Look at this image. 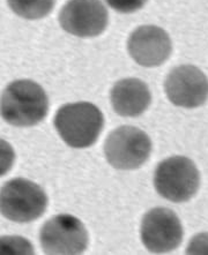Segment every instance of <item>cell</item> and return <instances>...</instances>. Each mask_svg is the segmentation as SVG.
Here are the masks:
<instances>
[{
  "label": "cell",
  "mask_w": 208,
  "mask_h": 255,
  "mask_svg": "<svg viewBox=\"0 0 208 255\" xmlns=\"http://www.w3.org/2000/svg\"><path fill=\"white\" fill-rule=\"evenodd\" d=\"M49 111L44 89L31 80H17L6 87L1 95V117L16 127L37 125Z\"/></svg>",
  "instance_id": "obj_1"
},
{
  "label": "cell",
  "mask_w": 208,
  "mask_h": 255,
  "mask_svg": "<svg viewBox=\"0 0 208 255\" xmlns=\"http://www.w3.org/2000/svg\"><path fill=\"white\" fill-rule=\"evenodd\" d=\"M58 134L72 148H88L103 129L104 117L96 105L88 102L65 104L53 120Z\"/></svg>",
  "instance_id": "obj_2"
},
{
  "label": "cell",
  "mask_w": 208,
  "mask_h": 255,
  "mask_svg": "<svg viewBox=\"0 0 208 255\" xmlns=\"http://www.w3.org/2000/svg\"><path fill=\"white\" fill-rule=\"evenodd\" d=\"M154 186L156 192L168 201L186 202L198 192L200 173L190 158L173 156L164 159L156 167Z\"/></svg>",
  "instance_id": "obj_3"
},
{
  "label": "cell",
  "mask_w": 208,
  "mask_h": 255,
  "mask_svg": "<svg viewBox=\"0 0 208 255\" xmlns=\"http://www.w3.org/2000/svg\"><path fill=\"white\" fill-rule=\"evenodd\" d=\"M47 196L42 187L23 178H15L2 186L0 208L2 216L16 223H30L44 214Z\"/></svg>",
  "instance_id": "obj_4"
},
{
  "label": "cell",
  "mask_w": 208,
  "mask_h": 255,
  "mask_svg": "<svg viewBox=\"0 0 208 255\" xmlns=\"http://www.w3.org/2000/svg\"><path fill=\"white\" fill-rule=\"evenodd\" d=\"M152 141L144 130L133 126H120L104 142L108 163L118 170H136L148 161Z\"/></svg>",
  "instance_id": "obj_5"
},
{
  "label": "cell",
  "mask_w": 208,
  "mask_h": 255,
  "mask_svg": "<svg viewBox=\"0 0 208 255\" xmlns=\"http://www.w3.org/2000/svg\"><path fill=\"white\" fill-rule=\"evenodd\" d=\"M46 254H81L88 246V232L72 215H57L43 225L39 233Z\"/></svg>",
  "instance_id": "obj_6"
},
{
  "label": "cell",
  "mask_w": 208,
  "mask_h": 255,
  "mask_svg": "<svg viewBox=\"0 0 208 255\" xmlns=\"http://www.w3.org/2000/svg\"><path fill=\"white\" fill-rule=\"evenodd\" d=\"M141 240L149 252H173L181 245L184 231L180 217L171 209L156 207L142 218Z\"/></svg>",
  "instance_id": "obj_7"
},
{
  "label": "cell",
  "mask_w": 208,
  "mask_h": 255,
  "mask_svg": "<svg viewBox=\"0 0 208 255\" xmlns=\"http://www.w3.org/2000/svg\"><path fill=\"white\" fill-rule=\"evenodd\" d=\"M59 23L76 37H95L107 28L108 10L100 0H68L59 13Z\"/></svg>",
  "instance_id": "obj_8"
},
{
  "label": "cell",
  "mask_w": 208,
  "mask_h": 255,
  "mask_svg": "<svg viewBox=\"0 0 208 255\" xmlns=\"http://www.w3.org/2000/svg\"><path fill=\"white\" fill-rule=\"evenodd\" d=\"M164 90L176 107L195 109L208 98V79L202 70L192 65H181L168 74Z\"/></svg>",
  "instance_id": "obj_9"
},
{
  "label": "cell",
  "mask_w": 208,
  "mask_h": 255,
  "mask_svg": "<svg viewBox=\"0 0 208 255\" xmlns=\"http://www.w3.org/2000/svg\"><path fill=\"white\" fill-rule=\"evenodd\" d=\"M127 50L140 66L159 67L169 59L173 43L164 29L158 25H141L131 34Z\"/></svg>",
  "instance_id": "obj_10"
},
{
  "label": "cell",
  "mask_w": 208,
  "mask_h": 255,
  "mask_svg": "<svg viewBox=\"0 0 208 255\" xmlns=\"http://www.w3.org/2000/svg\"><path fill=\"white\" fill-rule=\"evenodd\" d=\"M111 104L122 117H139L151 105L152 95L148 86L136 78L123 79L112 87Z\"/></svg>",
  "instance_id": "obj_11"
},
{
  "label": "cell",
  "mask_w": 208,
  "mask_h": 255,
  "mask_svg": "<svg viewBox=\"0 0 208 255\" xmlns=\"http://www.w3.org/2000/svg\"><path fill=\"white\" fill-rule=\"evenodd\" d=\"M7 3L16 15L25 20H38L49 15L56 0H7Z\"/></svg>",
  "instance_id": "obj_12"
},
{
  "label": "cell",
  "mask_w": 208,
  "mask_h": 255,
  "mask_svg": "<svg viewBox=\"0 0 208 255\" xmlns=\"http://www.w3.org/2000/svg\"><path fill=\"white\" fill-rule=\"evenodd\" d=\"M105 1L117 12L129 14L142 8L147 0H105Z\"/></svg>",
  "instance_id": "obj_13"
},
{
  "label": "cell",
  "mask_w": 208,
  "mask_h": 255,
  "mask_svg": "<svg viewBox=\"0 0 208 255\" xmlns=\"http://www.w3.org/2000/svg\"><path fill=\"white\" fill-rule=\"evenodd\" d=\"M188 254H208V233H199L189 243Z\"/></svg>",
  "instance_id": "obj_14"
}]
</instances>
